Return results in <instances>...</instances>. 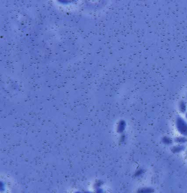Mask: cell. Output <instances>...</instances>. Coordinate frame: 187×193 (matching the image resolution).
Masks as SVG:
<instances>
[{
    "label": "cell",
    "mask_w": 187,
    "mask_h": 193,
    "mask_svg": "<svg viewBox=\"0 0 187 193\" xmlns=\"http://www.w3.org/2000/svg\"><path fill=\"white\" fill-rule=\"evenodd\" d=\"M176 128L182 136L187 137V122L182 117L178 116L176 120Z\"/></svg>",
    "instance_id": "obj_1"
},
{
    "label": "cell",
    "mask_w": 187,
    "mask_h": 193,
    "mask_svg": "<svg viewBox=\"0 0 187 193\" xmlns=\"http://www.w3.org/2000/svg\"><path fill=\"white\" fill-rule=\"evenodd\" d=\"M185 150V146L184 145L177 144L172 147L171 150L174 154L180 153Z\"/></svg>",
    "instance_id": "obj_2"
},
{
    "label": "cell",
    "mask_w": 187,
    "mask_h": 193,
    "mask_svg": "<svg viewBox=\"0 0 187 193\" xmlns=\"http://www.w3.org/2000/svg\"><path fill=\"white\" fill-rule=\"evenodd\" d=\"M174 142L178 144L183 145L187 142V138L184 136L176 137L174 139Z\"/></svg>",
    "instance_id": "obj_3"
},
{
    "label": "cell",
    "mask_w": 187,
    "mask_h": 193,
    "mask_svg": "<svg viewBox=\"0 0 187 193\" xmlns=\"http://www.w3.org/2000/svg\"><path fill=\"white\" fill-rule=\"evenodd\" d=\"M137 193H154V189L151 187H143L138 189Z\"/></svg>",
    "instance_id": "obj_4"
},
{
    "label": "cell",
    "mask_w": 187,
    "mask_h": 193,
    "mask_svg": "<svg viewBox=\"0 0 187 193\" xmlns=\"http://www.w3.org/2000/svg\"><path fill=\"white\" fill-rule=\"evenodd\" d=\"M161 142L164 144L166 145H171L173 143V140L171 138L167 136H165L163 137L161 139Z\"/></svg>",
    "instance_id": "obj_5"
},
{
    "label": "cell",
    "mask_w": 187,
    "mask_h": 193,
    "mask_svg": "<svg viewBox=\"0 0 187 193\" xmlns=\"http://www.w3.org/2000/svg\"><path fill=\"white\" fill-rule=\"evenodd\" d=\"M179 109L182 113H184L187 112V106L184 101H180L179 104Z\"/></svg>",
    "instance_id": "obj_6"
},
{
    "label": "cell",
    "mask_w": 187,
    "mask_h": 193,
    "mask_svg": "<svg viewBox=\"0 0 187 193\" xmlns=\"http://www.w3.org/2000/svg\"><path fill=\"white\" fill-rule=\"evenodd\" d=\"M126 123L124 122H122L121 123V125L119 127V131L120 132H122L124 131V129L125 128Z\"/></svg>",
    "instance_id": "obj_7"
},
{
    "label": "cell",
    "mask_w": 187,
    "mask_h": 193,
    "mask_svg": "<svg viewBox=\"0 0 187 193\" xmlns=\"http://www.w3.org/2000/svg\"><path fill=\"white\" fill-rule=\"evenodd\" d=\"M143 172V170L142 169H139L138 171H137L136 172V175L138 176V175H142Z\"/></svg>",
    "instance_id": "obj_8"
},
{
    "label": "cell",
    "mask_w": 187,
    "mask_h": 193,
    "mask_svg": "<svg viewBox=\"0 0 187 193\" xmlns=\"http://www.w3.org/2000/svg\"><path fill=\"white\" fill-rule=\"evenodd\" d=\"M185 117H186V118L187 119V112L186 113V114H185Z\"/></svg>",
    "instance_id": "obj_9"
},
{
    "label": "cell",
    "mask_w": 187,
    "mask_h": 193,
    "mask_svg": "<svg viewBox=\"0 0 187 193\" xmlns=\"http://www.w3.org/2000/svg\"></svg>",
    "instance_id": "obj_10"
}]
</instances>
